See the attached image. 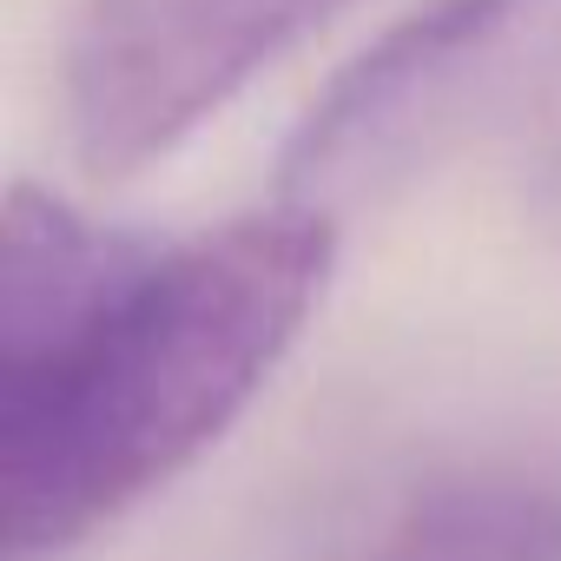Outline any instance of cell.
I'll list each match as a JSON object with an SVG mask.
<instances>
[{"label": "cell", "mask_w": 561, "mask_h": 561, "mask_svg": "<svg viewBox=\"0 0 561 561\" xmlns=\"http://www.w3.org/2000/svg\"><path fill=\"white\" fill-rule=\"evenodd\" d=\"M337 271L298 198L146 257L41 357L0 370V548L54 561L185 476L277 377Z\"/></svg>", "instance_id": "obj_1"}, {"label": "cell", "mask_w": 561, "mask_h": 561, "mask_svg": "<svg viewBox=\"0 0 561 561\" xmlns=\"http://www.w3.org/2000/svg\"><path fill=\"white\" fill-rule=\"evenodd\" d=\"M351 0H80L67 41V133L93 179H133L185 146L264 67Z\"/></svg>", "instance_id": "obj_2"}, {"label": "cell", "mask_w": 561, "mask_h": 561, "mask_svg": "<svg viewBox=\"0 0 561 561\" xmlns=\"http://www.w3.org/2000/svg\"><path fill=\"white\" fill-rule=\"evenodd\" d=\"M554 8L561 0H430L397 21L291 133L277 172L285 198L337 218V198L403 172Z\"/></svg>", "instance_id": "obj_3"}, {"label": "cell", "mask_w": 561, "mask_h": 561, "mask_svg": "<svg viewBox=\"0 0 561 561\" xmlns=\"http://www.w3.org/2000/svg\"><path fill=\"white\" fill-rule=\"evenodd\" d=\"M139 257V238L87 225L41 185H14L0 218V370L60 344Z\"/></svg>", "instance_id": "obj_4"}, {"label": "cell", "mask_w": 561, "mask_h": 561, "mask_svg": "<svg viewBox=\"0 0 561 561\" xmlns=\"http://www.w3.org/2000/svg\"><path fill=\"white\" fill-rule=\"evenodd\" d=\"M357 561H561V482L528 469H449L370 528Z\"/></svg>", "instance_id": "obj_5"}]
</instances>
